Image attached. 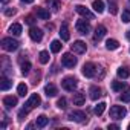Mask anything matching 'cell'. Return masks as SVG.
I'll list each match as a JSON object with an SVG mask.
<instances>
[{
	"label": "cell",
	"instance_id": "1",
	"mask_svg": "<svg viewBox=\"0 0 130 130\" xmlns=\"http://www.w3.org/2000/svg\"><path fill=\"white\" fill-rule=\"evenodd\" d=\"M19 41L17 40H14L12 37H5V38H2V47L5 49V51H8V52H12V51H17L19 49Z\"/></svg>",
	"mask_w": 130,
	"mask_h": 130
},
{
	"label": "cell",
	"instance_id": "2",
	"mask_svg": "<svg viewBox=\"0 0 130 130\" xmlns=\"http://www.w3.org/2000/svg\"><path fill=\"white\" fill-rule=\"evenodd\" d=\"M77 84H78V81L74 77H66V78H63V81H61V87L64 90H68V92H74L77 89Z\"/></svg>",
	"mask_w": 130,
	"mask_h": 130
},
{
	"label": "cell",
	"instance_id": "3",
	"mask_svg": "<svg viewBox=\"0 0 130 130\" xmlns=\"http://www.w3.org/2000/svg\"><path fill=\"white\" fill-rule=\"evenodd\" d=\"M125 115H127L125 107H122V106H112L110 107V116L113 119H122V118H125Z\"/></svg>",
	"mask_w": 130,
	"mask_h": 130
},
{
	"label": "cell",
	"instance_id": "4",
	"mask_svg": "<svg viewBox=\"0 0 130 130\" xmlns=\"http://www.w3.org/2000/svg\"><path fill=\"white\" fill-rule=\"evenodd\" d=\"M61 64L64 68H75L77 66V57H74L71 52H68V54H64L63 57H61Z\"/></svg>",
	"mask_w": 130,
	"mask_h": 130
},
{
	"label": "cell",
	"instance_id": "5",
	"mask_svg": "<svg viewBox=\"0 0 130 130\" xmlns=\"http://www.w3.org/2000/svg\"><path fill=\"white\" fill-rule=\"evenodd\" d=\"M68 118L71 121H75V122H84V121H87V116H86V113L83 110H72L68 115Z\"/></svg>",
	"mask_w": 130,
	"mask_h": 130
},
{
	"label": "cell",
	"instance_id": "6",
	"mask_svg": "<svg viewBox=\"0 0 130 130\" xmlns=\"http://www.w3.org/2000/svg\"><path fill=\"white\" fill-rule=\"evenodd\" d=\"M96 66L93 63H86L84 66H83V75L84 77H87V78H93L95 77V74H96Z\"/></svg>",
	"mask_w": 130,
	"mask_h": 130
},
{
	"label": "cell",
	"instance_id": "7",
	"mask_svg": "<svg viewBox=\"0 0 130 130\" xmlns=\"http://www.w3.org/2000/svg\"><path fill=\"white\" fill-rule=\"evenodd\" d=\"M41 104V98H40V95L38 93H32L31 96H29V100L26 101V109H34V107H37V106H40Z\"/></svg>",
	"mask_w": 130,
	"mask_h": 130
},
{
	"label": "cell",
	"instance_id": "8",
	"mask_svg": "<svg viewBox=\"0 0 130 130\" xmlns=\"http://www.w3.org/2000/svg\"><path fill=\"white\" fill-rule=\"evenodd\" d=\"M75 11L81 15V17H84V19H87V20H93V12H90L89 11V8H86V6H83V5H77L75 6Z\"/></svg>",
	"mask_w": 130,
	"mask_h": 130
},
{
	"label": "cell",
	"instance_id": "9",
	"mask_svg": "<svg viewBox=\"0 0 130 130\" xmlns=\"http://www.w3.org/2000/svg\"><path fill=\"white\" fill-rule=\"evenodd\" d=\"M75 28H77V31H78L80 34H83V35H86V34L90 32V25H89V22H86V20H78V22L75 23Z\"/></svg>",
	"mask_w": 130,
	"mask_h": 130
},
{
	"label": "cell",
	"instance_id": "10",
	"mask_svg": "<svg viewBox=\"0 0 130 130\" xmlns=\"http://www.w3.org/2000/svg\"><path fill=\"white\" fill-rule=\"evenodd\" d=\"M86 49H87L86 47V43L81 41V40H77V41H74V44H71V51L74 54H84Z\"/></svg>",
	"mask_w": 130,
	"mask_h": 130
},
{
	"label": "cell",
	"instance_id": "11",
	"mask_svg": "<svg viewBox=\"0 0 130 130\" xmlns=\"http://www.w3.org/2000/svg\"><path fill=\"white\" fill-rule=\"evenodd\" d=\"M29 37L34 40V41H41V38H43V32H41V29H38L37 26H31V29H29Z\"/></svg>",
	"mask_w": 130,
	"mask_h": 130
},
{
	"label": "cell",
	"instance_id": "12",
	"mask_svg": "<svg viewBox=\"0 0 130 130\" xmlns=\"http://www.w3.org/2000/svg\"><path fill=\"white\" fill-rule=\"evenodd\" d=\"M89 96H90V100L96 101L98 98L103 96V90H101L100 87H96V86H92V87L89 89Z\"/></svg>",
	"mask_w": 130,
	"mask_h": 130
},
{
	"label": "cell",
	"instance_id": "13",
	"mask_svg": "<svg viewBox=\"0 0 130 130\" xmlns=\"http://www.w3.org/2000/svg\"><path fill=\"white\" fill-rule=\"evenodd\" d=\"M3 106L6 109H12L14 106H17V96H12V95H8L3 98Z\"/></svg>",
	"mask_w": 130,
	"mask_h": 130
},
{
	"label": "cell",
	"instance_id": "14",
	"mask_svg": "<svg viewBox=\"0 0 130 130\" xmlns=\"http://www.w3.org/2000/svg\"><path fill=\"white\" fill-rule=\"evenodd\" d=\"M60 37H61V40H63V41H68V40L71 38L69 28H68V25H66V23H63V25H61V29H60Z\"/></svg>",
	"mask_w": 130,
	"mask_h": 130
},
{
	"label": "cell",
	"instance_id": "15",
	"mask_svg": "<svg viewBox=\"0 0 130 130\" xmlns=\"http://www.w3.org/2000/svg\"><path fill=\"white\" fill-rule=\"evenodd\" d=\"M106 32H107L106 26H103V25H98V26L95 28V35H93V38H95V40H101V38L106 35Z\"/></svg>",
	"mask_w": 130,
	"mask_h": 130
},
{
	"label": "cell",
	"instance_id": "16",
	"mask_svg": "<svg viewBox=\"0 0 130 130\" xmlns=\"http://www.w3.org/2000/svg\"><path fill=\"white\" fill-rule=\"evenodd\" d=\"M44 93H46L47 98H52V96H55V95L58 93V89H57L54 84H47V86L44 87Z\"/></svg>",
	"mask_w": 130,
	"mask_h": 130
},
{
	"label": "cell",
	"instance_id": "17",
	"mask_svg": "<svg viewBox=\"0 0 130 130\" xmlns=\"http://www.w3.org/2000/svg\"><path fill=\"white\" fill-rule=\"evenodd\" d=\"M124 89H127V84L122 81H112V90L113 92H122Z\"/></svg>",
	"mask_w": 130,
	"mask_h": 130
},
{
	"label": "cell",
	"instance_id": "18",
	"mask_svg": "<svg viewBox=\"0 0 130 130\" xmlns=\"http://www.w3.org/2000/svg\"><path fill=\"white\" fill-rule=\"evenodd\" d=\"M47 122H49V118H47L46 115H40V116L37 118V121H35V125H37L38 128H43V127L47 125Z\"/></svg>",
	"mask_w": 130,
	"mask_h": 130
},
{
	"label": "cell",
	"instance_id": "19",
	"mask_svg": "<svg viewBox=\"0 0 130 130\" xmlns=\"http://www.w3.org/2000/svg\"><path fill=\"white\" fill-rule=\"evenodd\" d=\"M92 8L95 9V12L101 14V12H104V2H103V0H93Z\"/></svg>",
	"mask_w": 130,
	"mask_h": 130
},
{
	"label": "cell",
	"instance_id": "20",
	"mask_svg": "<svg viewBox=\"0 0 130 130\" xmlns=\"http://www.w3.org/2000/svg\"><path fill=\"white\" fill-rule=\"evenodd\" d=\"M84 101H86V96H84V93H81V92H77V93L74 95V104H75V106H83V104H84Z\"/></svg>",
	"mask_w": 130,
	"mask_h": 130
},
{
	"label": "cell",
	"instance_id": "21",
	"mask_svg": "<svg viewBox=\"0 0 130 130\" xmlns=\"http://www.w3.org/2000/svg\"><path fill=\"white\" fill-rule=\"evenodd\" d=\"M37 17H40L41 20H49L51 17V12L44 8H37Z\"/></svg>",
	"mask_w": 130,
	"mask_h": 130
},
{
	"label": "cell",
	"instance_id": "22",
	"mask_svg": "<svg viewBox=\"0 0 130 130\" xmlns=\"http://www.w3.org/2000/svg\"><path fill=\"white\" fill-rule=\"evenodd\" d=\"M106 47H107L109 51H115V49L119 47V41L115 40V38H109V40L106 41Z\"/></svg>",
	"mask_w": 130,
	"mask_h": 130
},
{
	"label": "cell",
	"instance_id": "23",
	"mask_svg": "<svg viewBox=\"0 0 130 130\" xmlns=\"http://www.w3.org/2000/svg\"><path fill=\"white\" fill-rule=\"evenodd\" d=\"M11 86H12V81L9 78H6V77H2V80H0V89H2V90H8Z\"/></svg>",
	"mask_w": 130,
	"mask_h": 130
},
{
	"label": "cell",
	"instance_id": "24",
	"mask_svg": "<svg viewBox=\"0 0 130 130\" xmlns=\"http://www.w3.org/2000/svg\"><path fill=\"white\" fill-rule=\"evenodd\" d=\"M9 32H11L12 35L19 37V35L22 34V25H19V23H14V25H11V26H9Z\"/></svg>",
	"mask_w": 130,
	"mask_h": 130
},
{
	"label": "cell",
	"instance_id": "25",
	"mask_svg": "<svg viewBox=\"0 0 130 130\" xmlns=\"http://www.w3.org/2000/svg\"><path fill=\"white\" fill-rule=\"evenodd\" d=\"M61 47H63V44H61L60 40H54V41L51 43V51H52L54 54H58V52L61 51Z\"/></svg>",
	"mask_w": 130,
	"mask_h": 130
},
{
	"label": "cell",
	"instance_id": "26",
	"mask_svg": "<svg viewBox=\"0 0 130 130\" xmlns=\"http://www.w3.org/2000/svg\"><path fill=\"white\" fill-rule=\"evenodd\" d=\"M116 74H118L119 78H128V75H130V69H128V68H119V69L116 71Z\"/></svg>",
	"mask_w": 130,
	"mask_h": 130
},
{
	"label": "cell",
	"instance_id": "27",
	"mask_svg": "<svg viewBox=\"0 0 130 130\" xmlns=\"http://www.w3.org/2000/svg\"><path fill=\"white\" fill-rule=\"evenodd\" d=\"M106 106H107L106 103H98V104L95 106V109H93L95 115H98V116H100V115H103V113H104V110H106Z\"/></svg>",
	"mask_w": 130,
	"mask_h": 130
},
{
	"label": "cell",
	"instance_id": "28",
	"mask_svg": "<svg viewBox=\"0 0 130 130\" xmlns=\"http://www.w3.org/2000/svg\"><path fill=\"white\" fill-rule=\"evenodd\" d=\"M38 60H40L41 64H46V63L49 61V52H47V51H41L40 55H38Z\"/></svg>",
	"mask_w": 130,
	"mask_h": 130
},
{
	"label": "cell",
	"instance_id": "29",
	"mask_svg": "<svg viewBox=\"0 0 130 130\" xmlns=\"http://www.w3.org/2000/svg\"><path fill=\"white\" fill-rule=\"evenodd\" d=\"M109 11H110V14H112V15L118 14V5H116L115 0H109Z\"/></svg>",
	"mask_w": 130,
	"mask_h": 130
},
{
	"label": "cell",
	"instance_id": "30",
	"mask_svg": "<svg viewBox=\"0 0 130 130\" xmlns=\"http://www.w3.org/2000/svg\"><path fill=\"white\" fill-rule=\"evenodd\" d=\"M17 93H19L20 96H25V95L28 93V86H26L25 83L19 84V86H17Z\"/></svg>",
	"mask_w": 130,
	"mask_h": 130
},
{
	"label": "cell",
	"instance_id": "31",
	"mask_svg": "<svg viewBox=\"0 0 130 130\" xmlns=\"http://www.w3.org/2000/svg\"><path fill=\"white\" fill-rule=\"evenodd\" d=\"M29 71H31V63H29V61L22 63V74H23V75H28Z\"/></svg>",
	"mask_w": 130,
	"mask_h": 130
},
{
	"label": "cell",
	"instance_id": "32",
	"mask_svg": "<svg viewBox=\"0 0 130 130\" xmlns=\"http://www.w3.org/2000/svg\"><path fill=\"white\" fill-rule=\"evenodd\" d=\"M66 104H68V100L66 98H60L57 101V107L58 109H66Z\"/></svg>",
	"mask_w": 130,
	"mask_h": 130
},
{
	"label": "cell",
	"instance_id": "33",
	"mask_svg": "<svg viewBox=\"0 0 130 130\" xmlns=\"http://www.w3.org/2000/svg\"><path fill=\"white\" fill-rule=\"evenodd\" d=\"M122 22H124V23H128V22H130V11H128V9L122 11Z\"/></svg>",
	"mask_w": 130,
	"mask_h": 130
},
{
	"label": "cell",
	"instance_id": "34",
	"mask_svg": "<svg viewBox=\"0 0 130 130\" xmlns=\"http://www.w3.org/2000/svg\"><path fill=\"white\" fill-rule=\"evenodd\" d=\"M119 100H121L122 103H130V92H125V93H122V95L119 96Z\"/></svg>",
	"mask_w": 130,
	"mask_h": 130
},
{
	"label": "cell",
	"instance_id": "35",
	"mask_svg": "<svg viewBox=\"0 0 130 130\" xmlns=\"http://www.w3.org/2000/svg\"><path fill=\"white\" fill-rule=\"evenodd\" d=\"M28 112H29V109H22V110L19 112V119H23V118H26Z\"/></svg>",
	"mask_w": 130,
	"mask_h": 130
},
{
	"label": "cell",
	"instance_id": "36",
	"mask_svg": "<svg viewBox=\"0 0 130 130\" xmlns=\"http://www.w3.org/2000/svg\"><path fill=\"white\" fill-rule=\"evenodd\" d=\"M25 22H26V23H28V25H31V26H32V25H34V23H35V19H34V17H32V15H28V17H26V19H25Z\"/></svg>",
	"mask_w": 130,
	"mask_h": 130
},
{
	"label": "cell",
	"instance_id": "37",
	"mask_svg": "<svg viewBox=\"0 0 130 130\" xmlns=\"http://www.w3.org/2000/svg\"><path fill=\"white\" fill-rule=\"evenodd\" d=\"M15 14V9L14 8H8V9H5V15H14Z\"/></svg>",
	"mask_w": 130,
	"mask_h": 130
},
{
	"label": "cell",
	"instance_id": "38",
	"mask_svg": "<svg viewBox=\"0 0 130 130\" xmlns=\"http://www.w3.org/2000/svg\"><path fill=\"white\" fill-rule=\"evenodd\" d=\"M58 8H60V6H58V2H55V0H54V2H52V9L57 12V11H58Z\"/></svg>",
	"mask_w": 130,
	"mask_h": 130
},
{
	"label": "cell",
	"instance_id": "39",
	"mask_svg": "<svg viewBox=\"0 0 130 130\" xmlns=\"http://www.w3.org/2000/svg\"><path fill=\"white\" fill-rule=\"evenodd\" d=\"M109 128H112V130H119V125H118V124H109Z\"/></svg>",
	"mask_w": 130,
	"mask_h": 130
},
{
	"label": "cell",
	"instance_id": "40",
	"mask_svg": "<svg viewBox=\"0 0 130 130\" xmlns=\"http://www.w3.org/2000/svg\"><path fill=\"white\" fill-rule=\"evenodd\" d=\"M22 2H23V3H32L34 0H22Z\"/></svg>",
	"mask_w": 130,
	"mask_h": 130
},
{
	"label": "cell",
	"instance_id": "41",
	"mask_svg": "<svg viewBox=\"0 0 130 130\" xmlns=\"http://www.w3.org/2000/svg\"><path fill=\"white\" fill-rule=\"evenodd\" d=\"M127 38H130V31H128V34H127Z\"/></svg>",
	"mask_w": 130,
	"mask_h": 130
},
{
	"label": "cell",
	"instance_id": "42",
	"mask_svg": "<svg viewBox=\"0 0 130 130\" xmlns=\"http://www.w3.org/2000/svg\"><path fill=\"white\" fill-rule=\"evenodd\" d=\"M6 2H8V0H2V3H6Z\"/></svg>",
	"mask_w": 130,
	"mask_h": 130
},
{
	"label": "cell",
	"instance_id": "43",
	"mask_svg": "<svg viewBox=\"0 0 130 130\" xmlns=\"http://www.w3.org/2000/svg\"><path fill=\"white\" fill-rule=\"evenodd\" d=\"M127 128H128V130H130V124H128V125H127Z\"/></svg>",
	"mask_w": 130,
	"mask_h": 130
},
{
	"label": "cell",
	"instance_id": "44",
	"mask_svg": "<svg viewBox=\"0 0 130 130\" xmlns=\"http://www.w3.org/2000/svg\"><path fill=\"white\" fill-rule=\"evenodd\" d=\"M128 2H130V0H128Z\"/></svg>",
	"mask_w": 130,
	"mask_h": 130
}]
</instances>
